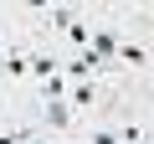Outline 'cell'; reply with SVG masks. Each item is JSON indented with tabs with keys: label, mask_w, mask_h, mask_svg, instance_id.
Masks as SVG:
<instances>
[{
	"label": "cell",
	"mask_w": 154,
	"mask_h": 144,
	"mask_svg": "<svg viewBox=\"0 0 154 144\" xmlns=\"http://www.w3.org/2000/svg\"><path fill=\"white\" fill-rule=\"evenodd\" d=\"M118 41H123L118 31H93V36H88V52H98V57L108 62V57H118Z\"/></svg>",
	"instance_id": "1"
},
{
	"label": "cell",
	"mask_w": 154,
	"mask_h": 144,
	"mask_svg": "<svg viewBox=\"0 0 154 144\" xmlns=\"http://www.w3.org/2000/svg\"><path fill=\"white\" fill-rule=\"evenodd\" d=\"M26 62H31V77H57V72H62V62H57L51 52H31Z\"/></svg>",
	"instance_id": "2"
},
{
	"label": "cell",
	"mask_w": 154,
	"mask_h": 144,
	"mask_svg": "<svg viewBox=\"0 0 154 144\" xmlns=\"http://www.w3.org/2000/svg\"><path fill=\"white\" fill-rule=\"evenodd\" d=\"M67 118H72V108H67L62 98H51V103H46V113H41V124H46V129H67Z\"/></svg>",
	"instance_id": "3"
},
{
	"label": "cell",
	"mask_w": 154,
	"mask_h": 144,
	"mask_svg": "<svg viewBox=\"0 0 154 144\" xmlns=\"http://www.w3.org/2000/svg\"><path fill=\"white\" fill-rule=\"evenodd\" d=\"M118 62H128V67H144V62H149V52H144L139 41H118Z\"/></svg>",
	"instance_id": "4"
},
{
	"label": "cell",
	"mask_w": 154,
	"mask_h": 144,
	"mask_svg": "<svg viewBox=\"0 0 154 144\" xmlns=\"http://www.w3.org/2000/svg\"><path fill=\"white\" fill-rule=\"evenodd\" d=\"M67 83H72L67 72H57V77H41V98H46V103H51V98H62V93H67Z\"/></svg>",
	"instance_id": "5"
},
{
	"label": "cell",
	"mask_w": 154,
	"mask_h": 144,
	"mask_svg": "<svg viewBox=\"0 0 154 144\" xmlns=\"http://www.w3.org/2000/svg\"><path fill=\"white\" fill-rule=\"evenodd\" d=\"M5 72H11V77H31V62H26V52H5Z\"/></svg>",
	"instance_id": "6"
},
{
	"label": "cell",
	"mask_w": 154,
	"mask_h": 144,
	"mask_svg": "<svg viewBox=\"0 0 154 144\" xmlns=\"http://www.w3.org/2000/svg\"><path fill=\"white\" fill-rule=\"evenodd\" d=\"M93 98H98V83H77V88H72V103H77V108H88Z\"/></svg>",
	"instance_id": "7"
},
{
	"label": "cell",
	"mask_w": 154,
	"mask_h": 144,
	"mask_svg": "<svg viewBox=\"0 0 154 144\" xmlns=\"http://www.w3.org/2000/svg\"><path fill=\"white\" fill-rule=\"evenodd\" d=\"M36 139V124L31 129H11V134H0V144H31Z\"/></svg>",
	"instance_id": "8"
},
{
	"label": "cell",
	"mask_w": 154,
	"mask_h": 144,
	"mask_svg": "<svg viewBox=\"0 0 154 144\" xmlns=\"http://www.w3.org/2000/svg\"><path fill=\"white\" fill-rule=\"evenodd\" d=\"M72 21H77V16H72V5H51V26H57V31H67Z\"/></svg>",
	"instance_id": "9"
},
{
	"label": "cell",
	"mask_w": 154,
	"mask_h": 144,
	"mask_svg": "<svg viewBox=\"0 0 154 144\" xmlns=\"http://www.w3.org/2000/svg\"><path fill=\"white\" fill-rule=\"evenodd\" d=\"M67 41H77V46H88V26H82V21H72V26H67Z\"/></svg>",
	"instance_id": "10"
},
{
	"label": "cell",
	"mask_w": 154,
	"mask_h": 144,
	"mask_svg": "<svg viewBox=\"0 0 154 144\" xmlns=\"http://www.w3.org/2000/svg\"><path fill=\"white\" fill-rule=\"evenodd\" d=\"M93 144H118V129H98V134H93Z\"/></svg>",
	"instance_id": "11"
},
{
	"label": "cell",
	"mask_w": 154,
	"mask_h": 144,
	"mask_svg": "<svg viewBox=\"0 0 154 144\" xmlns=\"http://www.w3.org/2000/svg\"><path fill=\"white\" fill-rule=\"evenodd\" d=\"M51 5V0H26V11H46Z\"/></svg>",
	"instance_id": "12"
}]
</instances>
